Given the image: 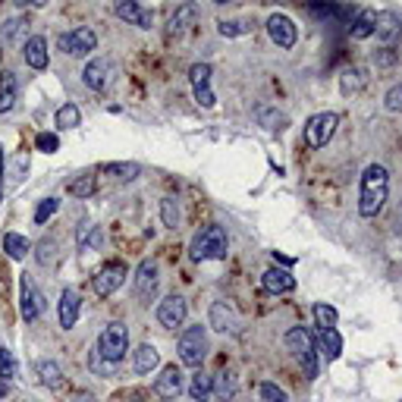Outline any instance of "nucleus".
Returning <instances> with one entry per match:
<instances>
[{
    "label": "nucleus",
    "instance_id": "obj_1",
    "mask_svg": "<svg viewBox=\"0 0 402 402\" xmlns=\"http://www.w3.org/2000/svg\"><path fill=\"white\" fill-rule=\"evenodd\" d=\"M386 195H390V170L384 164H371L362 173V189H358V214L362 217H377L384 208Z\"/></svg>",
    "mask_w": 402,
    "mask_h": 402
},
{
    "label": "nucleus",
    "instance_id": "obj_2",
    "mask_svg": "<svg viewBox=\"0 0 402 402\" xmlns=\"http://www.w3.org/2000/svg\"><path fill=\"white\" fill-rule=\"evenodd\" d=\"M226 248H230L226 230L211 223L192 239V248H189V252H192V261H220V258H226Z\"/></svg>",
    "mask_w": 402,
    "mask_h": 402
},
{
    "label": "nucleus",
    "instance_id": "obj_3",
    "mask_svg": "<svg viewBox=\"0 0 402 402\" xmlns=\"http://www.w3.org/2000/svg\"><path fill=\"white\" fill-rule=\"evenodd\" d=\"M177 352H179V362L186 364V368H201L204 358H208V330H204L201 324L186 327L179 336Z\"/></svg>",
    "mask_w": 402,
    "mask_h": 402
},
{
    "label": "nucleus",
    "instance_id": "obj_4",
    "mask_svg": "<svg viewBox=\"0 0 402 402\" xmlns=\"http://www.w3.org/2000/svg\"><path fill=\"white\" fill-rule=\"evenodd\" d=\"M126 352H129V330H126V324L113 320V324H107L98 336V355L111 364H120Z\"/></svg>",
    "mask_w": 402,
    "mask_h": 402
},
{
    "label": "nucleus",
    "instance_id": "obj_5",
    "mask_svg": "<svg viewBox=\"0 0 402 402\" xmlns=\"http://www.w3.org/2000/svg\"><path fill=\"white\" fill-rule=\"evenodd\" d=\"M286 346L296 352L298 362H302L308 380L318 377V346H314V336L305 330V327H292V330L286 333Z\"/></svg>",
    "mask_w": 402,
    "mask_h": 402
},
{
    "label": "nucleus",
    "instance_id": "obj_6",
    "mask_svg": "<svg viewBox=\"0 0 402 402\" xmlns=\"http://www.w3.org/2000/svg\"><path fill=\"white\" fill-rule=\"evenodd\" d=\"M57 48L69 57H89L91 50L98 48V35H94L91 28L79 26V28H72V32H63L60 38H57Z\"/></svg>",
    "mask_w": 402,
    "mask_h": 402
},
{
    "label": "nucleus",
    "instance_id": "obj_7",
    "mask_svg": "<svg viewBox=\"0 0 402 402\" xmlns=\"http://www.w3.org/2000/svg\"><path fill=\"white\" fill-rule=\"evenodd\" d=\"M336 123H340V116H336V113H314V116H308V123H305V142H308V148H324V145L333 138V133H336Z\"/></svg>",
    "mask_w": 402,
    "mask_h": 402
},
{
    "label": "nucleus",
    "instance_id": "obj_8",
    "mask_svg": "<svg viewBox=\"0 0 402 402\" xmlns=\"http://www.w3.org/2000/svg\"><path fill=\"white\" fill-rule=\"evenodd\" d=\"M126 277H129V270H126L123 261H107V264L94 274L91 286H94V292H98L101 298H107V296H113L123 283H126Z\"/></svg>",
    "mask_w": 402,
    "mask_h": 402
},
{
    "label": "nucleus",
    "instance_id": "obj_9",
    "mask_svg": "<svg viewBox=\"0 0 402 402\" xmlns=\"http://www.w3.org/2000/svg\"><path fill=\"white\" fill-rule=\"evenodd\" d=\"M19 311H23V320H35L41 311H45V298H41L38 286L32 283V277H19Z\"/></svg>",
    "mask_w": 402,
    "mask_h": 402
},
{
    "label": "nucleus",
    "instance_id": "obj_10",
    "mask_svg": "<svg viewBox=\"0 0 402 402\" xmlns=\"http://www.w3.org/2000/svg\"><path fill=\"white\" fill-rule=\"evenodd\" d=\"M186 314H189L186 298H182V296H167L164 302L157 305V324L167 327V330H177V327H182Z\"/></svg>",
    "mask_w": 402,
    "mask_h": 402
},
{
    "label": "nucleus",
    "instance_id": "obj_11",
    "mask_svg": "<svg viewBox=\"0 0 402 402\" xmlns=\"http://www.w3.org/2000/svg\"><path fill=\"white\" fill-rule=\"evenodd\" d=\"M267 35H270V41H274L277 48L289 50L292 45H296V38H298V28H296V23H292L289 16L274 13V16L267 19Z\"/></svg>",
    "mask_w": 402,
    "mask_h": 402
},
{
    "label": "nucleus",
    "instance_id": "obj_12",
    "mask_svg": "<svg viewBox=\"0 0 402 402\" xmlns=\"http://www.w3.org/2000/svg\"><path fill=\"white\" fill-rule=\"evenodd\" d=\"M111 76H113V67H111V60H104V57L89 60V67L82 69V82L89 85L91 91H104L107 85H111Z\"/></svg>",
    "mask_w": 402,
    "mask_h": 402
},
{
    "label": "nucleus",
    "instance_id": "obj_13",
    "mask_svg": "<svg viewBox=\"0 0 402 402\" xmlns=\"http://www.w3.org/2000/svg\"><path fill=\"white\" fill-rule=\"evenodd\" d=\"M155 292H157V264L155 261H142L135 270V296L142 302H151Z\"/></svg>",
    "mask_w": 402,
    "mask_h": 402
},
{
    "label": "nucleus",
    "instance_id": "obj_14",
    "mask_svg": "<svg viewBox=\"0 0 402 402\" xmlns=\"http://www.w3.org/2000/svg\"><path fill=\"white\" fill-rule=\"evenodd\" d=\"M155 393L160 399H177L182 393V371L177 364H167V368L160 371V377L155 380Z\"/></svg>",
    "mask_w": 402,
    "mask_h": 402
},
{
    "label": "nucleus",
    "instance_id": "obj_15",
    "mask_svg": "<svg viewBox=\"0 0 402 402\" xmlns=\"http://www.w3.org/2000/svg\"><path fill=\"white\" fill-rule=\"evenodd\" d=\"M374 35H377V41L380 45H396V38L402 35V23H399V16L396 13H377L374 16Z\"/></svg>",
    "mask_w": 402,
    "mask_h": 402
},
{
    "label": "nucleus",
    "instance_id": "obj_16",
    "mask_svg": "<svg viewBox=\"0 0 402 402\" xmlns=\"http://www.w3.org/2000/svg\"><path fill=\"white\" fill-rule=\"evenodd\" d=\"M261 286L267 292H274V296H286V292L296 289V277L289 274V270L283 267H270L264 277H261Z\"/></svg>",
    "mask_w": 402,
    "mask_h": 402
},
{
    "label": "nucleus",
    "instance_id": "obj_17",
    "mask_svg": "<svg viewBox=\"0 0 402 402\" xmlns=\"http://www.w3.org/2000/svg\"><path fill=\"white\" fill-rule=\"evenodd\" d=\"M79 311H82V302H79V292H76V289H63V296H60V308H57V314H60V327H63V330H72V327H76Z\"/></svg>",
    "mask_w": 402,
    "mask_h": 402
},
{
    "label": "nucleus",
    "instance_id": "obj_18",
    "mask_svg": "<svg viewBox=\"0 0 402 402\" xmlns=\"http://www.w3.org/2000/svg\"><path fill=\"white\" fill-rule=\"evenodd\" d=\"M211 327H214L217 333H236L239 330L236 311H233L226 302H214L211 305Z\"/></svg>",
    "mask_w": 402,
    "mask_h": 402
},
{
    "label": "nucleus",
    "instance_id": "obj_19",
    "mask_svg": "<svg viewBox=\"0 0 402 402\" xmlns=\"http://www.w3.org/2000/svg\"><path fill=\"white\" fill-rule=\"evenodd\" d=\"M113 13L123 19V23H129V26L151 28V13H148V10H142V6H138L135 0H120V4L113 6Z\"/></svg>",
    "mask_w": 402,
    "mask_h": 402
},
{
    "label": "nucleus",
    "instance_id": "obj_20",
    "mask_svg": "<svg viewBox=\"0 0 402 402\" xmlns=\"http://www.w3.org/2000/svg\"><path fill=\"white\" fill-rule=\"evenodd\" d=\"M23 57H26V63L32 69H48V41L41 38V35H32V38L26 41V48H23Z\"/></svg>",
    "mask_w": 402,
    "mask_h": 402
},
{
    "label": "nucleus",
    "instance_id": "obj_21",
    "mask_svg": "<svg viewBox=\"0 0 402 402\" xmlns=\"http://www.w3.org/2000/svg\"><path fill=\"white\" fill-rule=\"evenodd\" d=\"M16 94H19L16 72H0V113H10L16 107Z\"/></svg>",
    "mask_w": 402,
    "mask_h": 402
},
{
    "label": "nucleus",
    "instance_id": "obj_22",
    "mask_svg": "<svg viewBox=\"0 0 402 402\" xmlns=\"http://www.w3.org/2000/svg\"><path fill=\"white\" fill-rule=\"evenodd\" d=\"M195 16H199V6H195V4H182L179 10L170 16V26H167V35H170V38H173V35H182L189 26L195 23Z\"/></svg>",
    "mask_w": 402,
    "mask_h": 402
},
{
    "label": "nucleus",
    "instance_id": "obj_23",
    "mask_svg": "<svg viewBox=\"0 0 402 402\" xmlns=\"http://www.w3.org/2000/svg\"><path fill=\"white\" fill-rule=\"evenodd\" d=\"M160 364V352L151 342H145V346H138L135 349V358H133V368H135V374H151Z\"/></svg>",
    "mask_w": 402,
    "mask_h": 402
},
{
    "label": "nucleus",
    "instance_id": "obj_24",
    "mask_svg": "<svg viewBox=\"0 0 402 402\" xmlns=\"http://www.w3.org/2000/svg\"><path fill=\"white\" fill-rule=\"evenodd\" d=\"M35 371H38V377H41V384L50 386V390H60L63 386V368L57 362H50V358H41L38 364H35Z\"/></svg>",
    "mask_w": 402,
    "mask_h": 402
},
{
    "label": "nucleus",
    "instance_id": "obj_25",
    "mask_svg": "<svg viewBox=\"0 0 402 402\" xmlns=\"http://www.w3.org/2000/svg\"><path fill=\"white\" fill-rule=\"evenodd\" d=\"M101 173H107V177H116V179H126L133 182L138 179V173H142V167L133 164V160H111V164L101 167Z\"/></svg>",
    "mask_w": 402,
    "mask_h": 402
},
{
    "label": "nucleus",
    "instance_id": "obj_26",
    "mask_svg": "<svg viewBox=\"0 0 402 402\" xmlns=\"http://www.w3.org/2000/svg\"><path fill=\"white\" fill-rule=\"evenodd\" d=\"M4 252H6V258H13V261H26V255L32 252V242H28L26 236H19V233H6Z\"/></svg>",
    "mask_w": 402,
    "mask_h": 402
},
{
    "label": "nucleus",
    "instance_id": "obj_27",
    "mask_svg": "<svg viewBox=\"0 0 402 402\" xmlns=\"http://www.w3.org/2000/svg\"><path fill=\"white\" fill-rule=\"evenodd\" d=\"M189 396H192L195 402H208L211 396H214V377H208V374H195L192 377V384H189Z\"/></svg>",
    "mask_w": 402,
    "mask_h": 402
},
{
    "label": "nucleus",
    "instance_id": "obj_28",
    "mask_svg": "<svg viewBox=\"0 0 402 402\" xmlns=\"http://www.w3.org/2000/svg\"><path fill=\"white\" fill-rule=\"evenodd\" d=\"M320 352L327 355V362H336V358L342 355V336L336 333V327L320 330Z\"/></svg>",
    "mask_w": 402,
    "mask_h": 402
},
{
    "label": "nucleus",
    "instance_id": "obj_29",
    "mask_svg": "<svg viewBox=\"0 0 402 402\" xmlns=\"http://www.w3.org/2000/svg\"><path fill=\"white\" fill-rule=\"evenodd\" d=\"M255 116H258V123L267 129V133H280V129L286 126V116L277 111V107H258Z\"/></svg>",
    "mask_w": 402,
    "mask_h": 402
},
{
    "label": "nucleus",
    "instance_id": "obj_30",
    "mask_svg": "<svg viewBox=\"0 0 402 402\" xmlns=\"http://www.w3.org/2000/svg\"><path fill=\"white\" fill-rule=\"evenodd\" d=\"M54 123H57V129H76L82 123V111L76 104H63V107H57Z\"/></svg>",
    "mask_w": 402,
    "mask_h": 402
},
{
    "label": "nucleus",
    "instance_id": "obj_31",
    "mask_svg": "<svg viewBox=\"0 0 402 402\" xmlns=\"http://www.w3.org/2000/svg\"><path fill=\"white\" fill-rule=\"evenodd\" d=\"M374 16L377 13H371V10H362L358 13V19L352 23V38H371V35H374Z\"/></svg>",
    "mask_w": 402,
    "mask_h": 402
},
{
    "label": "nucleus",
    "instance_id": "obj_32",
    "mask_svg": "<svg viewBox=\"0 0 402 402\" xmlns=\"http://www.w3.org/2000/svg\"><path fill=\"white\" fill-rule=\"evenodd\" d=\"M217 32H220L223 38H239V35L252 32V23H245V19H220V23H217Z\"/></svg>",
    "mask_w": 402,
    "mask_h": 402
},
{
    "label": "nucleus",
    "instance_id": "obj_33",
    "mask_svg": "<svg viewBox=\"0 0 402 402\" xmlns=\"http://www.w3.org/2000/svg\"><path fill=\"white\" fill-rule=\"evenodd\" d=\"M311 314H314V320H318L320 330H330V327H336V318H340V314H336V308H330L327 302H318V305L311 308Z\"/></svg>",
    "mask_w": 402,
    "mask_h": 402
},
{
    "label": "nucleus",
    "instance_id": "obj_34",
    "mask_svg": "<svg viewBox=\"0 0 402 402\" xmlns=\"http://www.w3.org/2000/svg\"><path fill=\"white\" fill-rule=\"evenodd\" d=\"M189 82H192L195 91L211 89V67H208V63H195V67L189 69Z\"/></svg>",
    "mask_w": 402,
    "mask_h": 402
},
{
    "label": "nucleus",
    "instance_id": "obj_35",
    "mask_svg": "<svg viewBox=\"0 0 402 402\" xmlns=\"http://www.w3.org/2000/svg\"><path fill=\"white\" fill-rule=\"evenodd\" d=\"M67 189H69V195H76V199H91L94 189H98V179L94 177H79V179H72Z\"/></svg>",
    "mask_w": 402,
    "mask_h": 402
},
{
    "label": "nucleus",
    "instance_id": "obj_36",
    "mask_svg": "<svg viewBox=\"0 0 402 402\" xmlns=\"http://www.w3.org/2000/svg\"><path fill=\"white\" fill-rule=\"evenodd\" d=\"M160 220H164V226H170V230H177V226H179V204H177V199H160Z\"/></svg>",
    "mask_w": 402,
    "mask_h": 402
},
{
    "label": "nucleus",
    "instance_id": "obj_37",
    "mask_svg": "<svg viewBox=\"0 0 402 402\" xmlns=\"http://www.w3.org/2000/svg\"><path fill=\"white\" fill-rule=\"evenodd\" d=\"M258 396H261V402H289V393L283 390V386H277V384H261Z\"/></svg>",
    "mask_w": 402,
    "mask_h": 402
},
{
    "label": "nucleus",
    "instance_id": "obj_38",
    "mask_svg": "<svg viewBox=\"0 0 402 402\" xmlns=\"http://www.w3.org/2000/svg\"><path fill=\"white\" fill-rule=\"evenodd\" d=\"M214 393L220 399H230L233 393H236V377H233L230 371H220V374H217V384H214Z\"/></svg>",
    "mask_w": 402,
    "mask_h": 402
},
{
    "label": "nucleus",
    "instance_id": "obj_39",
    "mask_svg": "<svg viewBox=\"0 0 402 402\" xmlns=\"http://www.w3.org/2000/svg\"><path fill=\"white\" fill-rule=\"evenodd\" d=\"M57 211H60V201H57V199H45L38 208H35V223H48L50 217L57 214Z\"/></svg>",
    "mask_w": 402,
    "mask_h": 402
},
{
    "label": "nucleus",
    "instance_id": "obj_40",
    "mask_svg": "<svg viewBox=\"0 0 402 402\" xmlns=\"http://www.w3.org/2000/svg\"><path fill=\"white\" fill-rule=\"evenodd\" d=\"M16 377V358L10 349H0V380H13Z\"/></svg>",
    "mask_w": 402,
    "mask_h": 402
},
{
    "label": "nucleus",
    "instance_id": "obj_41",
    "mask_svg": "<svg viewBox=\"0 0 402 402\" xmlns=\"http://www.w3.org/2000/svg\"><path fill=\"white\" fill-rule=\"evenodd\" d=\"M35 148L45 151V155H54V151H60V138L54 133H38L35 135Z\"/></svg>",
    "mask_w": 402,
    "mask_h": 402
},
{
    "label": "nucleus",
    "instance_id": "obj_42",
    "mask_svg": "<svg viewBox=\"0 0 402 402\" xmlns=\"http://www.w3.org/2000/svg\"><path fill=\"white\" fill-rule=\"evenodd\" d=\"M384 107L390 113H402V85H393V89L384 94Z\"/></svg>",
    "mask_w": 402,
    "mask_h": 402
},
{
    "label": "nucleus",
    "instance_id": "obj_43",
    "mask_svg": "<svg viewBox=\"0 0 402 402\" xmlns=\"http://www.w3.org/2000/svg\"><path fill=\"white\" fill-rule=\"evenodd\" d=\"M89 368L94 371V374H101V377H111L113 371H116V364H111V362H104L98 352H91V358H89Z\"/></svg>",
    "mask_w": 402,
    "mask_h": 402
},
{
    "label": "nucleus",
    "instance_id": "obj_44",
    "mask_svg": "<svg viewBox=\"0 0 402 402\" xmlns=\"http://www.w3.org/2000/svg\"><path fill=\"white\" fill-rule=\"evenodd\" d=\"M23 26H26L23 19H10V23H4V28H0V41H4V45H10V41L19 35V28H23Z\"/></svg>",
    "mask_w": 402,
    "mask_h": 402
},
{
    "label": "nucleus",
    "instance_id": "obj_45",
    "mask_svg": "<svg viewBox=\"0 0 402 402\" xmlns=\"http://www.w3.org/2000/svg\"><path fill=\"white\" fill-rule=\"evenodd\" d=\"M352 89H362V72L358 69H346L342 72V91H352Z\"/></svg>",
    "mask_w": 402,
    "mask_h": 402
},
{
    "label": "nucleus",
    "instance_id": "obj_46",
    "mask_svg": "<svg viewBox=\"0 0 402 402\" xmlns=\"http://www.w3.org/2000/svg\"><path fill=\"white\" fill-rule=\"evenodd\" d=\"M50 261H54V242H50V239H41L38 242V264H50Z\"/></svg>",
    "mask_w": 402,
    "mask_h": 402
},
{
    "label": "nucleus",
    "instance_id": "obj_47",
    "mask_svg": "<svg viewBox=\"0 0 402 402\" xmlns=\"http://www.w3.org/2000/svg\"><path fill=\"white\" fill-rule=\"evenodd\" d=\"M26 173H28V155H19L13 160V182H23Z\"/></svg>",
    "mask_w": 402,
    "mask_h": 402
},
{
    "label": "nucleus",
    "instance_id": "obj_48",
    "mask_svg": "<svg viewBox=\"0 0 402 402\" xmlns=\"http://www.w3.org/2000/svg\"><path fill=\"white\" fill-rule=\"evenodd\" d=\"M69 402H101L98 396H91V393L89 390H76V393H72V399Z\"/></svg>",
    "mask_w": 402,
    "mask_h": 402
},
{
    "label": "nucleus",
    "instance_id": "obj_49",
    "mask_svg": "<svg viewBox=\"0 0 402 402\" xmlns=\"http://www.w3.org/2000/svg\"><path fill=\"white\" fill-rule=\"evenodd\" d=\"M393 60H396V57H393V54H390V48H386V50H384V54H374V63H377V67H390V63H393Z\"/></svg>",
    "mask_w": 402,
    "mask_h": 402
},
{
    "label": "nucleus",
    "instance_id": "obj_50",
    "mask_svg": "<svg viewBox=\"0 0 402 402\" xmlns=\"http://www.w3.org/2000/svg\"><path fill=\"white\" fill-rule=\"evenodd\" d=\"M142 399V393L138 390H126V393H116V402H138Z\"/></svg>",
    "mask_w": 402,
    "mask_h": 402
},
{
    "label": "nucleus",
    "instance_id": "obj_51",
    "mask_svg": "<svg viewBox=\"0 0 402 402\" xmlns=\"http://www.w3.org/2000/svg\"><path fill=\"white\" fill-rule=\"evenodd\" d=\"M274 261H277V264H283V267H292V264H296V258H286V255H277V252H274Z\"/></svg>",
    "mask_w": 402,
    "mask_h": 402
},
{
    "label": "nucleus",
    "instance_id": "obj_52",
    "mask_svg": "<svg viewBox=\"0 0 402 402\" xmlns=\"http://www.w3.org/2000/svg\"><path fill=\"white\" fill-rule=\"evenodd\" d=\"M0 201H4V155H0Z\"/></svg>",
    "mask_w": 402,
    "mask_h": 402
}]
</instances>
